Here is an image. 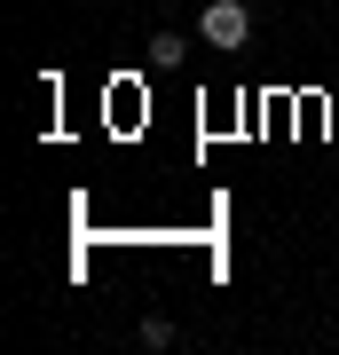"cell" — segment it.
<instances>
[{
  "label": "cell",
  "mask_w": 339,
  "mask_h": 355,
  "mask_svg": "<svg viewBox=\"0 0 339 355\" xmlns=\"http://www.w3.org/2000/svg\"><path fill=\"white\" fill-rule=\"evenodd\" d=\"M174 55H182V32H158V40H150V64L166 71V64H174Z\"/></svg>",
  "instance_id": "2"
},
{
  "label": "cell",
  "mask_w": 339,
  "mask_h": 355,
  "mask_svg": "<svg viewBox=\"0 0 339 355\" xmlns=\"http://www.w3.org/2000/svg\"><path fill=\"white\" fill-rule=\"evenodd\" d=\"M198 40H205V48H245V40H252V8H245V0H205V8H198Z\"/></svg>",
  "instance_id": "1"
},
{
  "label": "cell",
  "mask_w": 339,
  "mask_h": 355,
  "mask_svg": "<svg viewBox=\"0 0 339 355\" xmlns=\"http://www.w3.org/2000/svg\"><path fill=\"white\" fill-rule=\"evenodd\" d=\"M142 347H174V324H166V316H142Z\"/></svg>",
  "instance_id": "3"
}]
</instances>
